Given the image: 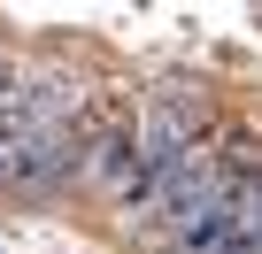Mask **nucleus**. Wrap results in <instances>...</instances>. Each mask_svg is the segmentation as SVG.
<instances>
[{
    "label": "nucleus",
    "mask_w": 262,
    "mask_h": 254,
    "mask_svg": "<svg viewBox=\"0 0 262 254\" xmlns=\"http://www.w3.org/2000/svg\"><path fill=\"white\" fill-rule=\"evenodd\" d=\"M201 123H208L201 85H155L147 108H139V162L147 170H178L201 147Z\"/></svg>",
    "instance_id": "nucleus-1"
},
{
    "label": "nucleus",
    "mask_w": 262,
    "mask_h": 254,
    "mask_svg": "<svg viewBox=\"0 0 262 254\" xmlns=\"http://www.w3.org/2000/svg\"><path fill=\"white\" fill-rule=\"evenodd\" d=\"M131 177H139V123H131V116H116V123H100V131H85V162H77V185L116 200Z\"/></svg>",
    "instance_id": "nucleus-2"
},
{
    "label": "nucleus",
    "mask_w": 262,
    "mask_h": 254,
    "mask_svg": "<svg viewBox=\"0 0 262 254\" xmlns=\"http://www.w3.org/2000/svg\"><path fill=\"white\" fill-rule=\"evenodd\" d=\"M16 100H24V70H16V62H0V123L16 116Z\"/></svg>",
    "instance_id": "nucleus-3"
}]
</instances>
